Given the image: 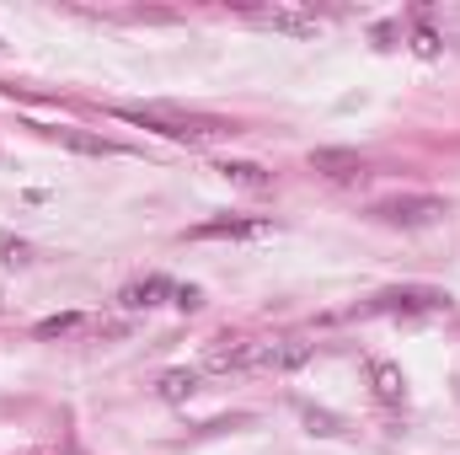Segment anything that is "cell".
Here are the masks:
<instances>
[{"instance_id": "obj_1", "label": "cell", "mask_w": 460, "mask_h": 455, "mask_svg": "<svg viewBox=\"0 0 460 455\" xmlns=\"http://www.w3.org/2000/svg\"><path fill=\"white\" fill-rule=\"evenodd\" d=\"M123 123H139V129H155L166 139H226V134H241L230 118H204V113H182V108H113Z\"/></svg>"}, {"instance_id": "obj_2", "label": "cell", "mask_w": 460, "mask_h": 455, "mask_svg": "<svg viewBox=\"0 0 460 455\" xmlns=\"http://www.w3.org/2000/svg\"><path fill=\"white\" fill-rule=\"evenodd\" d=\"M369 215H375L380 226L418 230V226H434V220H445V215H450V204H445L439 193H396V199H380Z\"/></svg>"}, {"instance_id": "obj_3", "label": "cell", "mask_w": 460, "mask_h": 455, "mask_svg": "<svg viewBox=\"0 0 460 455\" xmlns=\"http://www.w3.org/2000/svg\"><path fill=\"white\" fill-rule=\"evenodd\" d=\"M193 241H268L273 220H246V215H220V220H204V226L188 230Z\"/></svg>"}, {"instance_id": "obj_4", "label": "cell", "mask_w": 460, "mask_h": 455, "mask_svg": "<svg viewBox=\"0 0 460 455\" xmlns=\"http://www.w3.org/2000/svg\"><path fill=\"white\" fill-rule=\"evenodd\" d=\"M311 343L300 338H279V343H257L252 348V370H273V375H289V370H300V364H311Z\"/></svg>"}, {"instance_id": "obj_5", "label": "cell", "mask_w": 460, "mask_h": 455, "mask_svg": "<svg viewBox=\"0 0 460 455\" xmlns=\"http://www.w3.org/2000/svg\"><path fill=\"white\" fill-rule=\"evenodd\" d=\"M166 295H177V284H172L166 273H145V279H134V284L118 290V306H123V311H150V306H161Z\"/></svg>"}, {"instance_id": "obj_6", "label": "cell", "mask_w": 460, "mask_h": 455, "mask_svg": "<svg viewBox=\"0 0 460 455\" xmlns=\"http://www.w3.org/2000/svg\"><path fill=\"white\" fill-rule=\"evenodd\" d=\"M445 306H450V295H439V290H385L364 311H445Z\"/></svg>"}, {"instance_id": "obj_7", "label": "cell", "mask_w": 460, "mask_h": 455, "mask_svg": "<svg viewBox=\"0 0 460 455\" xmlns=\"http://www.w3.org/2000/svg\"><path fill=\"white\" fill-rule=\"evenodd\" d=\"M311 172H322V177H364V156L358 150H343V145H322V150H311Z\"/></svg>"}, {"instance_id": "obj_8", "label": "cell", "mask_w": 460, "mask_h": 455, "mask_svg": "<svg viewBox=\"0 0 460 455\" xmlns=\"http://www.w3.org/2000/svg\"><path fill=\"white\" fill-rule=\"evenodd\" d=\"M369 391H375L385 407H402V402H407V375H402V364L369 359Z\"/></svg>"}, {"instance_id": "obj_9", "label": "cell", "mask_w": 460, "mask_h": 455, "mask_svg": "<svg viewBox=\"0 0 460 455\" xmlns=\"http://www.w3.org/2000/svg\"><path fill=\"white\" fill-rule=\"evenodd\" d=\"M252 348L257 343L252 338H215L209 348H204V370H252Z\"/></svg>"}, {"instance_id": "obj_10", "label": "cell", "mask_w": 460, "mask_h": 455, "mask_svg": "<svg viewBox=\"0 0 460 455\" xmlns=\"http://www.w3.org/2000/svg\"><path fill=\"white\" fill-rule=\"evenodd\" d=\"M49 139H59V145H70V150H81V156H123V145L118 139H102V134H86V129H43Z\"/></svg>"}, {"instance_id": "obj_11", "label": "cell", "mask_w": 460, "mask_h": 455, "mask_svg": "<svg viewBox=\"0 0 460 455\" xmlns=\"http://www.w3.org/2000/svg\"><path fill=\"white\" fill-rule=\"evenodd\" d=\"M257 22H268L273 32H289V38H316V16H305V11H289V5H273V11H262Z\"/></svg>"}, {"instance_id": "obj_12", "label": "cell", "mask_w": 460, "mask_h": 455, "mask_svg": "<svg viewBox=\"0 0 460 455\" xmlns=\"http://www.w3.org/2000/svg\"><path fill=\"white\" fill-rule=\"evenodd\" d=\"M215 172H220V177H226L230 188H246V193H262V188H268V183H273V177H268V172H262V166H257V161H220V166H215Z\"/></svg>"}, {"instance_id": "obj_13", "label": "cell", "mask_w": 460, "mask_h": 455, "mask_svg": "<svg viewBox=\"0 0 460 455\" xmlns=\"http://www.w3.org/2000/svg\"><path fill=\"white\" fill-rule=\"evenodd\" d=\"M193 391H199V375H193V370H166V375L155 380V397H161V402H188Z\"/></svg>"}, {"instance_id": "obj_14", "label": "cell", "mask_w": 460, "mask_h": 455, "mask_svg": "<svg viewBox=\"0 0 460 455\" xmlns=\"http://www.w3.org/2000/svg\"><path fill=\"white\" fill-rule=\"evenodd\" d=\"M75 327H81V317H75V311H59V317H43L32 333H38V338H65V333H75Z\"/></svg>"}, {"instance_id": "obj_15", "label": "cell", "mask_w": 460, "mask_h": 455, "mask_svg": "<svg viewBox=\"0 0 460 455\" xmlns=\"http://www.w3.org/2000/svg\"><path fill=\"white\" fill-rule=\"evenodd\" d=\"M300 418L311 424V434H343L348 429L343 418H332V413H322V407H300Z\"/></svg>"}, {"instance_id": "obj_16", "label": "cell", "mask_w": 460, "mask_h": 455, "mask_svg": "<svg viewBox=\"0 0 460 455\" xmlns=\"http://www.w3.org/2000/svg\"><path fill=\"white\" fill-rule=\"evenodd\" d=\"M172 306H182V311H199V306H204V290H193V284H177Z\"/></svg>"}, {"instance_id": "obj_17", "label": "cell", "mask_w": 460, "mask_h": 455, "mask_svg": "<svg viewBox=\"0 0 460 455\" xmlns=\"http://www.w3.org/2000/svg\"><path fill=\"white\" fill-rule=\"evenodd\" d=\"M412 49H418V54H423V59H434V54H439V38H434V32H429V27H423V32H418V43H412Z\"/></svg>"}, {"instance_id": "obj_18", "label": "cell", "mask_w": 460, "mask_h": 455, "mask_svg": "<svg viewBox=\"0 0 460 455\" xmlns=\"http://www.w3.org/2000/svg\"><path fill=\"white\" fill-rule=\"evenodd\" d=\"M0 252H5V263H27V246L11 241V236H0Z\"/></svg>"}]
</instances>
